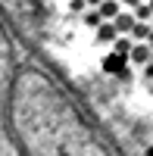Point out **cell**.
<instances>
[{"label": "cell", "mask_w": 153, "mask_h": 156, "mask_svg": "<svg viewBox=\"0 0 153 156\" xmlns=\"http://www.w3.org/2000/svg\"><path fill=\"white\" fill-rule=\"evenodd\" d=\"M112 28H116V34H119V37H128V31L134 28V16H131L128 9H122L119 16L112 19Z\"/></svg>", "instance_id": "1"}, {"label": "cell", "mask_w": 153, "mask_h": 156, "mask_svg": "<svg viewBox=\"0 0 153 156\" xmlns=\"http://www.w3.org/2000/svg\"><path fill=\"white\" fill-rule=\"evenodd\" d=\"M128 62H131V66H147V62H150V47L147 44H131Z\"/></svg>", "instance_id": "2"}, {"label": "cell", "mask_w": 153, "mask_h": 156, "mask_svg": "<svg viewBox=\"0 0 153 156\" xmlns=\"http://www.w3.org/2000/svg\"><path fill=\"white\" fill-rule=\"evenodd\" d=\"M97 12H100V19H103V22H112V19L122 12V6H119V0H103V3L97 6Z\"/></svg>", "instance_id": "3"}, {"label": "cell", "mask_w": 153, "mask_h": 156, "mask_svg": "<svg viewBox=\"0 0 153 156\" xmlns=\"http://www.w3.org/2000/svg\"><path fill=\"white\" fill-rule=\"evenodd\" d=\"M116 28H112V22H100L97 25V44H112L116 41Z\"/></svg>", "instance_id": "4"}, {"label": "cell", "mask_w": 153, "mask_h": 156, "mask_svg": "<svg viewBox=\"0 0 153 156\" xmlns=\"http://www.w3.org/2000/svg\"><path fill=\"white\" fill-rule=\"evenodd\" d=\"M125 62H128L125 56H119V53H112L109 59H103V69H106V72H116V75H122V72H125Z\"/></svg>", "instance_id": "5"}, {"label": "cell", "mask_w": 153, "mask_h": 156, "mask_svg": "<svg viewBox=\"0 0 153 156\" xmlns=\"http://www.w3.org/2000/svg\"><path fill=\"white\" fill-rule=\"evenodd\" d=\"M131 16H134V22H147V25H150V19H153V9H150V3L144 0L141 6H134V9H131Z\"/></svg>", "instance_id": "6"}, {"label": "cell", "mask_w": 153, "mask_h": 156, "mask_svg": "<svg viewBox=\"0 0 153 156\" xmlns=\"http://www.w3.org/2000/svg\"><path fill=\"white\" fill-rule=\"evenodd\" d=\"M112 47H116L119 56L128 59V53H131V37H116V41H112Z\"/></svg>", "instance_id": "7"}, {"label": "cell", "mask_w": 153, "mask_h": 156, "mask_svg": "<svg viewBox=\"0 0 153 156\" xmlns=\"http://www.w3.org/2000/svg\"><path fill=\"white\" fill-rule=\"evenodd\" d=\"M81 22L87 25V28H97L103 19H100V12H97V9H84V12H81Z\"/></svg>", "instance_id": "8"}, {"label": "cell", "mask_w": 153, "mask_h": 156, "mask_svg": "<svg viewBox=\"0 0 153 156\" xmlns=\"http://www.w3.org/2000/svg\"><path fill=\"white\" fill-rule=\"evenodd\" d=\"M141 3H144V0H119V6H122V9H128V12H131L134 6H141Z\"/></svg>", "instance_id": "9"}, {"label": "cell", "mask_w": 153, "mask_h": 156, "mask_svg": "<svg viewBox=\"0 0 153 156\" xmlns=\"http://www.w3.org/2000/svg\"><path fill=\"white\" fill-rule=\"evenodd\" d=\"M69 9H72V12H84L87 6H84V0H72V3H69Z\"/></svg>", "instance_id": "10"}, {"label": "cell", "mask_w": 153, "mask_h": 156, "mask_svg": "<svg viewBox=\"0 0 153 156\" xmlns=\"http://www.w3.org/2000/svg\"><path fill=\"white\" fill-rule=\"evenodd\" d=\"M100 3H103V0H84V6H87V9H97Z\"/></svg>", "instance_id": "11"}, {"label": "cell", "mask_w": 153, "mask_h": 156, "mask_svg": "<svg viewBox=\"0 0 153 156\" xmlns=\"http://www.w3.org/2000/svg\"><path fill=\"white\" fill-rule=\"evenodd\" d=\"M144 78H153V62H147V66H144Z\"/></svg>", "instance_id": "12"}, {"label": "cell", "mask_w": 153, "mask_h": 156, "mask_svg": "<svg viewBox=\"0 0 153 156\" xmlns=\"http://www.w3.org/2000/svg\"><path fill=\"white\" fill-rule=\"evenodd\" d=\"M150 62H153V50H150Z\"/></svg>", "instance_id": "13"}]
</instances>
